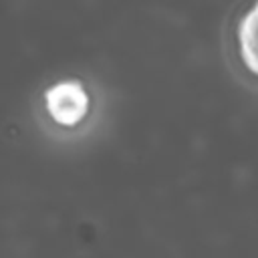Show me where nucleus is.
Returning a JSON list of instances; mask_svg holds the SVG:
<instances>
[{"label":"nucleus","instance_id":"2","mask_svg":"<svg viewBox=\"0 0 258 258\" xmlns=\"http://www.w3.org/2000/svg\"><path fill=\"white\" fill-rule=\"evenodd\" d=\"M240 52L250 71L258 75V2L244 14L238 30Z\"/></svg>","mask_w":258,"mask_h":258},{"label":"nucleus","instance_id":"1","mask_svg":"<svg viewBox=\"0 0 258 258\" xmlns=\"http://www.w3.org/2000/svg\"><path fill=\"white\" fill-rule=\"evenodd\" d=\"M46 107L54 121L62 125H75L85 117L89 99L77 81H62L46 91Z\"/></svg>","mask_w":258,"mask_h":258}]
</instances>
